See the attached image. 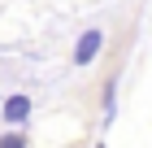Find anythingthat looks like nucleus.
<instances>
[{
  "label": "nucleus",
  "instance_id": "1",
  "mask_svg": "<svg viewBox=\"0 0 152 148\" xmlns=\"http://www.w3.org/2000/svg\"><path fill=\"white\" fill-rule=\"evenodd\" d=\"M31 113H35V100H31L26 91H13V96H4V105H0V122L9 126V131L26 126V122H31Z\"/></svg>",
  "mask_w": 152,
  "mask_h": 148
},
{
  "label": "nucleus",
  "instance_id": "3",
  "mask_svg": "<svg viewBox=\"0 0 152 148\" xmlns=\"http://www.w3.org/2000/svg\"><path fill=\"white\" fill-rule=\"evenodd\" d=\"M0 148H26V135L22 131H4L0 135Z\"/></svg>",
  "mask_w": 152,
  "mask_h": 148
},
{
  "label": "nucleus",
  "instance_id": "2",
  "mask_svg": "<svg viewBox=\"0 0 152 148\" xmlns=\"http://www.w3.org/2000/svg\"><path fill=\"white\" fill-rule=\"evenodd\" d=\"M100 48H104V31H100V26H87V31L74 39L70 61H74V66H91V61L100 57Z\"/></svg>",
  "mask_w": 152,
  "mask_h": 148
},
{
  "label": "nucleus",
  "instance_id": "5",
  "mask_svg": "<svg viewBox=\"0 0 152 148\" xmlns=\"http://www.w3.org/2000/svg\"><path fill=\"white\" fill-rule=\"evenodd\" d=\"M96 148H104V144H96Z\"/></svg>",
  "mask_w": 152,
  "mask_h": 148
},
{
  "label": "nucleus",
  "instance_id": "4",
  "mask_svg": "<svg viewBox=\"0 0 152 148\" xmlns=\"http://www.w3.org/2000/svg\"><path fill=\"white\" fill-rule=\"evenodd\" d=\"M113 109H117V83H109V91H104V118H113Z\"/></svg>",
  "mask_w": 152,
  "mask_h": 148
}]
</instances>
